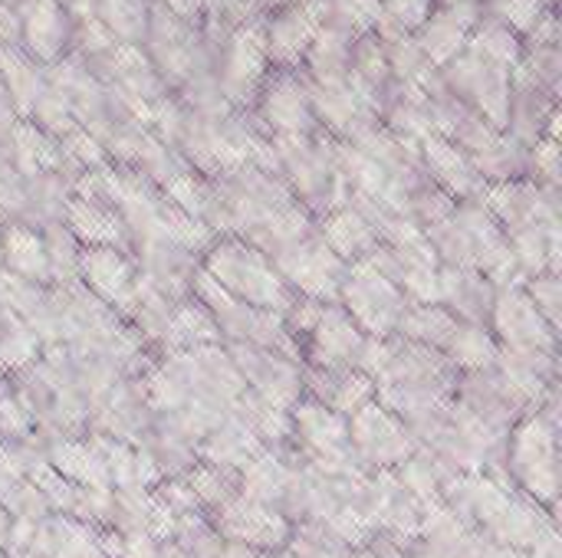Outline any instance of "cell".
<instances>
[{
	"mask_svg": "<svg viewBox=\"0 0 562 558\" xmlns=\"http://www.w3.org/2000/svg\"><path fill=\"white\" fill-rule=\"evenodd\" d=\"M310 102H313V115L319 128L346 145L359 141L366 132H372L382 122L379 105L349 76L336 82H310Z\"/></svg>",
	"mask_w": 562,
	"mask_h": 558,
	"instance_id": "cell-14",
	"label": "cell"
},
{
	"mask_svg": "<svg viewBox=\"0 0 562 558\" xmlns=\"http://www.w3.org/2000/svg\"><path fill=\"white\" fill-rule=\"evenodd\" d=\"M142 447L151 454L155 467L161 470L165 480L171 477H184L201 457H198V447H201V437L171 411H155L151 414V424L142 437Z\"/></svg>",
	"mask_w": 562,
	"mask_h": 558,
	"instance_id": "cell-26",
	"label": "cell"
},
{
	"mask_svg": "<svg viewBox=\"0 0 562 558\" xmlns=\"http://www.w3.org/2000/svg\"><path fill=\"white\" fill-rule=\"evenodd\" d=\"M481 558H527V549H517V546H504V543H487L484 556Z\"/></svg>",
	"mask_w": 562,
	"mask_h": 558,
	"instance_id": "cell-53",
	"label": "cell"
},
{
	"mask_svg": "<svg viewBox=\"0 0 562 558\" xmlns=\"http://www.w3.org/2000/svg\"><path fill=\"white\" fill-rule=\"evenodd\" d=\"M494 299H497V286L481 270H468V266H441L438 270V303L458 322L487 326Z\"/></svg>",
	"mask_w": 562,
	"mask_h": 558,
	"instance_id": "cell-27",
	"label": "cell"
},
{
	"mask_svg": "<svg viewBox=\"0 0 562 558\" xmlns=\"http://www.w3.org/2000/svg\"><path fill=\"white\" fill-rule=\"evenodd\" d=\"M422 151V168L425 174L445 191L451 194L458 204L461 201H481L487 191V181L481 178V171L474 168L471 155L464 148H458L454 141L441 138V135H428L418 145Z\"/></svg>",
	"mask_w": 562,
	"mask_h": 558,
	"instance_id": "cell-23",
	"label": "cell"
},
{
	"mask_svg": "<svg viewBox=\"0 0 562 558\" xmlns=\"http://www.w3.org/2000/svg\"><path fill=\"white\" fill-rule=\"evenodd\" d=\"M263 20H267V13L247 20L214 53L217 86H221L224 99L234 109H240V112H250L257 105L260 86H263V79L270 72L267 39H263Z\"/></svg>",
	"mask_w": 562,
	"mask_h": 558,
	"instance_id": "cell-7",
	"label": "cell"
},
{
	"mask_svg": "<svg viewBox=\"0 0 562 558\" xmlns=\"http://www.w3.org/2000/svg\"><path fill=\"white\" fill-rule=\"evenodd\" d=\"M79 283L125 319L135 303L138 270L125 247H82Z\"/></svg>",
	"mask_w": 562,
	"mask_h": 558,
	"instance_id": "cell-22",
	"label": "cell"
},
{
	"mask_svg": "<svg viewBox=\"0 0 562 558\" xmlns=\"http://www.w3.org/2000/svg\"><path fill=\"white\" fill-rule=\"evenodd\" d=\"M260 451H267L257 434L244 424V418L237 411H231L227 418H221L204 437H201V447H198V457L204 464H214V467H224V470H237L257 457Z\"/></svg>",
	"mask_w": 562,
	"mask_h": 558,
	"instance_id": "cell-34",
	"label": "cell"
},
{
	"mask_svg": "<svg viewBox=\"0 0 562 558\" xmlns=\"http://www.w3.org/2000/svg\"><path fill=\"white\" fill-rule=\"evenodd\" d=\"M527 178L537 181V184H543V187H560V141H557L553 135L540 138L537 145H530V155H527Z\"/></svg>",
	"mask_w": 562,
	"mask_h": 558,
	"instance_id": "cell-49",
	"label": "cell"
},
{
	"mask_svg": "<svg viewBox=\"0 0 562 558\" xmlns=\"http://www.w3.org/2000/svg\"><path fill=\"white\" fill-rule=\"evenodd\" d=\"M481 204L494 214L504 237L530 227H562L560 187H543L530 178L487 184Z\"/></svg>",
	"mask_w": 562,
	"mask_h": 558,
	"instance_id": "cell-11",
	"label": "cell"
},
{
	"mask_svg": "<svg viewBox=\"0 0 562 558\" xmlns=\"http://www.w3.org/2000/svg\"><path fill=\"white\" fill-rule=\"evenodd\" d=\"M323 23H326V0H303L280 10H267L263 39H267L270 69H300Z\"/></svg>",
	"mask_w": 562,
	"mask_h": 558,
	"instance_id": "cell-19",
	"label": "cell"
},
{
	"mask_svg": "<svg viewBox=\"0 0 562 558\" xmlns=\"http://www.w3.org/2000/svg\"><path fill=\"white\" fill-rule=\"evenodd\" d=\"M501 345L491 332V326H477V322H458L451 339L445 342L441 355L458 368V372H477V368H491L497 358Z\"/></svg>",
	"mask_w": 562,
	"mask_h": 558,
	"instance_id": "cell-39",
	"label": "cell"
},
{
	"mask_svg": "<svg viewBox=\"0 0 562 558\" xmlns=\"http://www.w3.org/2000/svg\"><path fill=\"white\" fill-rule=\"evenodd\" d=\"M0 250H3V270L40 283V286H53L49 280V260H46V243L43 234L23 224H10L0 230Z\"/></svg>",
	"mask_w": 562,
	"mask_h": 558,
	"instance_id": "cell-36",
	"label": "cell"
},
{
	"mask_svg": "<svg viewBox=\"0 0 562 558\" xmlns=\"http://www.w3.org/2000/svg\"><path fill=\"white\" fill-rule=\"evenodd\" d=\"M201 270L240 303L273 309L280 316L293 303V289L277 273L270 257L240 237H214V243L201 253Z\"/></svg>",
	"mask_w": 562,
	"mask_h": 558,
	"instance_id": "cell-4",
	"label": "cell"
},
{
	"mask_svg": "<svg viewBox=\"0 0 562 558\" xmlns=\"http://www.w3.org/2000/svg\"><path fill=\"white\" fill-rule=\"evenodd\" d=\"M10 523H13V520H10V513L0 506V553H3V546H7V536H10Z\"/></svg>",
	"mask_w": 562,
	"mask_h": 558,
	"instance_id": "cell-55",
	"label": "cell"
},
{
	"mask_svg": "<svg viewBox=\"0 0 562 558\" xmlns=\"http://www.w3.org/2000/svg\"><path fill=\"white\" fill-rule=\"evenodd\" d=\"M79 23V20H76ZM20 46L36 62H56L66 56V46L72 43V16L59 0H26L20 10Z\"/></svg>",
	"mask_w": 562,
	"mask_h": 558,
	"instance_id": "cell-25",
	"label": "cell"
},
{
	"mask_svg": "<svg viewBox=\"0 0 562 558\" xmlns=\"http://www.w3.org/2000/svg\"><path fill=\"white\" fill-rule=\"evenodd\" d=\"M375 260L412 303H438L441 263H438L425 230H412L392 243H382L375 250Z\"/></svg>",
	"mask_w": 562,
	"mask_h": 558,
	"instance_id": "cell-18",
	"label": "cell"
},
{
	"mask_svg": "<svg viewBox=\"0 0 562 558\" xmlns=\"http://www.w3.org/2000/svg\"><path fill=\"white\" fill-rule=\"evenodd\" d=\"M415 539L445 558H481L487 543H491L474 523H468L464 516H458L445 503L428 506Z\"/></svg>",
	"mask_w": 562,
	"mask_h": 558,
	"instance_id": "cell-29",
	"label": "cell"
},
{
	"mask_svg": "<svg viewBox=\"0 0 562 558\" xmlns=\"http://www.w3.org/2000/svg\"><path fill=\"white\" fill-rule=\"evenodd\" d=\"M191 296L198 303L207 306V312L217 322L221 332V345H257V349H273V352H286L293 358L303 362L300 342L293 339V332L286 329L283 316L273 309H260L250 303L234 299L231 293H224L204 270H198ZM306 365V362H303Z\"/></svg>",
	"mask_w": 562,
	"mask_h": 558,
	"instance_id": "cell-5",
	"label": "cell"
},
{
	"mask_svg": "<svg viewBox=\"0 0 562 558\" xmlns=\"http://www.w3.org/2000/svg\"><path fill=\"white\" fill-rule=\"evenodd\" d=\"M303 398L352 418L366 405L375 401V382L359 368H319L303 365Z\"/></svg>",
	"mask_w": 562,
	"mask_h": 558,
	"instance_id": "cell-24",
	"label": "cell"
},
{
	"mask_svg": "<svg viewBox=\"0 0 562 558\" xmlns=\"http://www.w3.org/2000/svg\"><path fill=\"white\" fill-rule=\"evenodd\" d=\"M161 558H191V556H188L181 546H175L171 539H165V543H161Z\"/></svg>",
	"mask_w": 562,
	"mask_h": 558,
	"instance_id": "cell-56",
	"label": "cell"
},
{
	"mask_svg": "<svg viewBox=\"0 0 562 558\" xmlns=\"http://www.w3.org/2000/svg\"><path fill=\"white\" fill-rule=\"evenodd\" d=\"M431 10L435 0H379V20L372 33H415Z\"/></svg>",
	"mask_w": 562,
	"mask_h": 558,
	"instance_id": "cell-47",
	"label": "cell"
},
{
	"mask_svg": "<svg viewBox=\"0 0 562 558\" xmlns=\"http://www.w3.org/2000/svg\"><path fill=\"white\" fill-rule=\"evenodd\" d=\"M408 303L412 299L379 266L375 253L369 260L349 263L346 280H342V289H339V306L356 319V326L366 335H372V339L395 335V329H398Z\"/></svg>",
	"mask_w": 562,
	"mask_h": 558,
	"instance_id": "cell-6",
	"label": "cell"
},
{
	"mask_svg": "<svg viewBox=\"0 0 562 558\" xmlns=\"http://www.w3.org/2000/svg\"><path fill=\"white\" fill-rule=\"evenodd\" d=\"M530 303L540 309V316L560 332L562 329V276L560 273H540L520 283Z\"/></svg>",
	"mask_w": 562,
	"mask_h": 558,
	"instance_id": "cell-48",
	"label": "cell"
},
{
	"mask_svg": "<svg viewBox=\"0 0 562 558\" xmlns=\"http://www.w3.org/2000/svg\"><path fill=\"white\" fill-rule=\"evenodd\" d=\"M504 470L520 493L557 513L562 490L560 385L547 391L540 408H533L510 428Z\"/></svg>",
	"mask_w": 562,
	"mask_h": 558,
	"instance_id": "cell-2",
	"label": "cell"
},
{
	"mask_svg": "<svg viewBox=\"0 0 562 558\" xmlns=\"http://www.w3.org/2000/svg\"><path fill=\"white\" fill-rule=\"evenodd\" d=\"M95 20L119 43L142 46L148 30V0H95Z\"/></svg>",
	"mask_w": 562,
	"mask_h": 558,
	"instance_id": "cell-44",
	"label": "cell"
},
{
	"mask_svg": "<svg viewBox=\"0 0 562 558\" xmlns=\"http://www.w3.org/2000/svg\"><path fill=\"white\" fill-rule=\"evenodd\" d=\"M458 319L441 306V303H408L395 335L408 339V342H418V345H428V349H445V342L451 339Z\"/></svg>",
	"mask_w": 562,
	"mask_h": 558,
	"instance_id": "cell-41",
	"label": "cell"
},
{
	"mask_svg": "<svg viewBox=\"0 0 562 558\" xmlns=\"http://www.w3.org/2000/svg\"><path fill=\"white\" fill-rule=\"evenodd\" d=\"M481 13H484L481 7H435L412 36H415L418 49L428 56V62L441 69L458 53H464L468 36H471L474 23L481 20Z\"/></svg>",
	"mask_w": 562,
	"mask_h": 558,
	"instance_id": "cell-28",
	"label": "cell"
},
{
	"mask_svg": "<svg viewBox=\"0 0 562 558\" xmlns=\"http://www.w3.org/2000/svg\"><path fill=\"white\" fill-rule=\"evenodd\" d=\"M270 263L286 280L293 296L316 299V303H339V289H342L349 263H342L323 243L316 227L306 237H300V240L286 243L283 250H277L270 257Z\"/></svg>",
	"mask_w": 562,
	"mask_h": 558,
	"instance_id": "cell-9",
	"label": "cell"
},
{
	"mask_svg": "<svg viewBox=\"0 0 562 558\" xmlns=\"http://www.w3.org/2000/svg\"><path fill=\"white\" fill-rule=\"evenodd\" d=\"M79 558H109L105 556V549L99 546V529H95V543H92V546H89V549H86Z\"/></svg>",
	"mask_w": 562,
	"mask_h": 558,
	"instance_id": "cell-57",
	"label": "cell"
},
{
	"mask_svg": "<svg viewBox=\"0 0 562 558\" xmlns=\"http://www.w3.org/2000/svg\"><path fill=\"white\" fill-rule=\"evenodd\" d=\"M293 467H296V457L290 454V447L260 451L257 457H250L240 467V497L280 510L286 487H290V477H293Z\"/></svg>",
	"mask_w": 562,
	"mask_h": 558,
	"instance_id": "cell-33",
	"label": "cell"
},
{
	"mask_svg": "<svg viewBox=\"0 0 562 558\" xmlns=\"http://www.w3.org/2000/svg\"><path fill=\"white\" fill-rule=\"evenodd\" d=\"M119 558H161V539H155V536H122Z\"/></svg>",
	"mask_w": 562,
	"mask_h": 558,
	"instance_id": "cell-51",
	"label": "cell"
},
{
	"mask_svg": "<svg viewBox=\"0 0 562 558\" xmlns=\"http://www.w3.org/2000/svg\"><path fill=\"white\" fill-rule=\"evenodd\" d=\"M441 82L448 86V92L464 102L471 112H477L481 118H487L491 125L504 128L507 125V105H510V79L514 69L487 59L484 53L464 46V53H458L451 62H445L441 69Z\"/></svg>",
	"mask_w": 562,
	"mask_h": 558,
	"instance_id": "cell-8",
	"label": "cell"
},
{
	"mask_svg": "<svg viewBox=\"0 0 562 558\" xmlns=\"http://www.w3.org/2000/svg\"><path fill=\"white\" fill-rule=\"evenodd\" d=\"M158 234H165L168 240L181 243L184 250H191V253H198V257H201V253L214 243V237H217L204 220L188 217V214L175 210L171 204H168V207H165V214H161V227H158Z\"/></svg>",
	"mask_w": 562,
	"mask_h": 558,
	"instance_id": "cell-46",
	"label": "cell"
},
{
	"mask_svg": "<svg viewBox=\"0 0 562 558\" xmlns=\"http://www.w3.org/2000/svg\"><path fill=\"white\" fill-rule=\"evenodd\" d=\"M441 266H468L481 270L497 289L524 283L510 253V243L494 220V214L481 201H461L454 210L425 230Z\"/></svg>",
	"mask_w": 562,
	"mask_h": 558,
	"instance_id": "cell-1",
	"label": "cell"
},
{
	"mask_svg": "<svg viewBox=\"0 0 562 558\" xmlns=\"http://www.w3.org/2000/svg\"><path fill=\"white\" fill-rule=\"evenodd\" d=\"M527 558H562V543H560V529L550 526L530 549H527Z\"/></svg>",
	"mask_w": 562,
	"mask_h": 558,
	"instance_id": "cell-52",
	"label": "cell"
},
{
	"mask_svg": "<svg viewBox=\"0 0 562 558\" xmlns=\"http://www.w3.org/2000/svg\"><path fill=\"white\" fill-rule=\"evenodd\" d=\"M352 33H346L336 23H323L316 39L310 43L303 56V76L310 82H336L349 72V53H352Z\"/></svg>",
	"mask_w": 562,
	"mask_h": 558,
	"instance_id": "cell-37",
	"label": "cell"
},
{
	"mask_svg": "<svg viewBox=\"0 0 562 558\" xmlns=\"http://www.w3.org/2000/svg\"><path fill=\"white\" fill-rule=\"evenodd\" d=\"M7 388V375H0V391Z\"/></svg>",
	"mask_w": 562,
	"mask_h": 558,
	"instance_id": "cell-58",
	"label": "cell"
},
{
	"mask_svg": "<svg viewBox=\"0 0 562 558\" xmlns=\"http://www.w3.org/2000/svg\"><path fill=\"white\" fill-rule=\"evenodd\" d=\"M40 234H43V243H46L53 286L76 283L79 280V263H82V243L72 237V230L66 224H53V227H46Z\"/></svg>",
	"mask_w": 562,
	"mask_h": 558,
	"instance_id": "cell-45",
	"label": "cell"
},
{
	"mask_svg": "<svg viewBox=\"0 0 562 558\" xmlns=\"http://www.w3.org/2000/svg\"><path fill=\"white\" fill-rule=\"evenodd\" d=\"M49 467L72 480L76 487L86 490H112L109 483V467L102 457V447L95 441V434H79V437H63L49 444Z\"/></svg>",
	"mask_w": 562,
	"mask_h": 558,
	"instance_id": "cell-30",
	"label": "cell"
},
{
	"mask_svg": "<svg viewBox=\"0 0 562 558\" xmlns=\"http://www.w3.org/2000/svg\"><path fill=\"white\" fill-rule=\"evenodd\" d=\"M214 526L224 539L231 543H240V546H250L257 553H277L286 546L290 539V529L293 523L273 510V506H263V503H254L247 497H234L224 510H217L214 516Z\"/></svg>",
	"mask_w": 562,
	"mask_h": 558,
	"instance_id": "cell-21",
	"label": "cell"
},
{
	"mask_svg": "<svg viewBox=\"0 0 562 558\" xmlns=\"http://www.w3.org/2000/svg\"><path fill=\"white\" fill-rule=\"evenodd\" d=\"M346 421H349L352 454L362 464V470H369V474L398 467L418 447L412 431L405 428V421L379 401L366 405L362 411H356Z\"/></svg>",
	"mask_w": 562,
	"mask_h": 558,
	"instance_id": "cell-12",
	"label": "cell"
},
{
	"mask_svg": "<svg viewBox=\"0 0 562 558\" xmlns=\"http://www.w3.org/2000/svg\"><path fill=\"white\" fill-rule=\"evenodd\" d=\"M468 46L484 53L487 59L507 66V69H517L520 56H524V39L517 30H510L504 20H497L494 13H481V20L474 23L471 36H468Z\"/></svg>",
	"mask_w": 562,
	"mask_h": 558,
	"instance_id": "cell-43",
	"label": "cell"
},
{
	"mask_svg": "<svg viewBox=\"0 0 562 558\" xmlns=\"http://www.w3.org/2000/svg\"><path fill=\"white\" fill-rule=\"evenodd\" d=\"M491 332L501 349H533V352H560V332L540 316L520 283L497 289L491 309Z\"/></svg>",
	"mask_w": 562,
	"mask_h": 558,
	"instance_id": "cell-17",
	"label": "cell"
},
{
	"mask_svg": "<svg viewBox=\"0 0 562 558\" xmlns=\"http://www.w3.org/2000/svg\"><path fill=\"white\" fill-rule=\"evenodd\" d=\"M33 431H36V424H33L30 411L20 405V398L10 388H3L0 391V441L16 444V441H26Z\"/></svg>",
	"mask_w": 562,
	"mask_h": 558,
	"instance_id": "cell-50",
	"label": "cell"
},
{
	"mask_svg": "<svg viewBox=\"0 0 562 558\" xmlns=\"http://www.w3.org/2000/svg\"><path fill=\"white\" fill-rule=\"evenodd\" d=\"M0 79L7 86V95L13 102L16 118H30L33 105L40 102V95L46 92V72L43 66L16 43V46H0Z\"/></svg>",
	"mask_w": 562,
	"mask_h": 558,
	"instance_id": "cell-35",
	"label": "cell"
},
{
	"mask_svg": "<svg viewBox=\"0 0 562 558\" xmlns=\"http://www.w3.org/2000/svg\"><path fill=\"white\" fill-rule=\"evenodd\" d=\"M316 230L323 237V243L342 260V263H359V260H369L382 240L379 234L372 230V224L346 201L342 207L329 210L326 217L316 220Z\"/></svg>",
	"mask_w": 562,
	"mask_h": 558,
	"instance_id": "cell-31",
	"label": "cell"
},
{
	"mask_svg": "<svg viewBox=\"0 0 562 558\" xmlns=\"http://www.w3.org/2000/svg\"><path fill=\"white\" fill-rule=\"evenodd\" d=\"M63 224L72 230V237L82 247H128V230L122 224V214L105 201L72 194Z\"/></svg>",
	"mask_w": 562,
	"mask_h": 558,
	"instance_id": "cell-32",
	"label": "cell"
},
{
	"mask_svg": "<svg viewBox=\"0 0 562 558\" xmlns=\"http://www.w3.org/2000/svg\"><path fill=\"white\" fill-rule=\"evenodd\" d=\"M247 391L270 408L293 411L303 401V362L257 345H227Z\"/></svg>",
	"mask_w": 562,
	"mask_h": 558,
	"instance_id": "cell-10",
	"label": "cell"
},
{
	"mask_svg": "<svg viewBox=\"0 0 562 558\" xmlns=\"http://www.w3.org/2000/svg\"><path fill=\"white\" fill-rule=\"evenodd\" d=\"M221 332L214 316L207 312L204 303H198L194 296H188L184 303H178V309L171 312V322L158 342L155 352H184V349H198V345H217Z\"/></svg>",
	"mask_w": 562,
	"mask_h": 558,
	"instance_id": "cell-38",
	"label": "cell"
},
{
	"mask_svg": "<svg viewBox=\"0 0 562 558\" xmlns=\"http://www.w3.org/2000/svg\"><path fill=\"white\" fill-rule=\"evenodd\" d=\"M270 141L286 187L316 220L346 204L349 187L339 138L319 128L313 135H270Z\"/></svg>",
	"mask_w": 562,
	"mask_h": 558,
	"instance_id": "cell-3",
	"label": "cell"
},
{
	"mask_svg": "<svg viewBox=\"0 0 562 558\" xmlns=\"http://www.w3.org/2000/svg\"><path fill=\"white\" fill-rule=\"evenodd\" d=\"M135 260V270H138V280H145L148 286L168 293L171 299H188L191 296V286H194V276L201 270V257L184 250L181 243L168 240L165 234H148V237H138L125 247Z\"/></svg>",
	"mask_w": 562,
	"mask_h": 558,
	"instance_id": "cell-16",
	"label": "cell"
},
{
	"mask_svg": "<svg viewBox=\"0 0 562 558\" xmlns=\"http://www.w3.org/2000/svg\"><path fill=\"white\" fill-rule=\"evenodd\" d=\"M435 7H487V0H435Z\"/></svg>",
	"mask_w": 562,
	"mask_h": 558,
	"instance_id": "cell-54",
	"label": "cell"
},
{
	"mask_svg": "<svg viewBox=\"0 0 562 558\" xmlns=\"http://www.w3.org/2000/svg\"><path fill=\"white\" fill-rule=\"evenodd\" d=\"M392 470H395L398 480H402L418 500H425V503H438L445 483L458 474V470H451L438 454H431L428 447H415V451H412L398 467H392Z\"/></svg>",
	"mask_w": 562,
	"mask_h": 558,
	"instance_id": "cell-40",
	"label": "cell"
},
{
	"mask_svg": "<svg viewBox=\"0 0 562 558\" xmlns=\"http://www.w3.org/2000/svg\"><path fill=\"white\" fill-rule=\"evenodd\" d=\"M254 112L270 135L319 132V122H316L313 102H310V82H306L303 69H270L260 86Z\"/></svg>",
	"mask_w": 562,
	"mask_h": 558,
	"instance_id": "cell-13",
	"label": "cell"
},
{
	"mask_svg": "<svg viewBox=\"0 0 562 558\" xmlns=\"http://www.w3.org/2000/svg\"><path fill=\"white\" fill-rule=\"evenodd\" d=\"M151 401L142 385V375L115 382L92 408H89V424L86 434H99L109 441L122 444H142L148 424H151Z\"/></svg>",
	"mask_w": 562,
	"mask_h": 558,
	"instance_id": "cell-15",
	"label": "cell"
},
{
	"mask_svg": "<svg viewBox=\"0 0 562 558\" xmlns=\"http://www.w3.org/2000/svg\"><path fill=\"white\" fill-rule=\"evenodd\" d=\"M0 270H3V250H0Z\"/></svg>",
	"mask_w": 562,
	"mask_h": 558,
	"instance_id": "cell-59",
	"label": "cell"
},
{
	"mask_svg": "<svg viewBox=\"0 0 562 558\" xmlns=\"http://www.w3.org/2000/svg\"><path fill=\"white\" fill-rule=\"evenodd\" d=\"M454 401L501 431H510L524 414L533 411V405L494 365L477 368V372H458Z\"/></svg>",
	"mask_w": 562,
	"mask_h": 558,
	"instance_id": "cell-20",
	"label": "cell"
},
{
	"mask_svg": "<svg viewBox=\"0 0 562 558\" xmlns=\"http://www.w3.org/2000/svg\"><path fill=\"white\" fill-rule=\"evenodd\" d=\"M184 483H188V490L194 493L198 506L207 516L224 510L240 493V474L237 470H224V467H214V464H204V460H198L184 474Z\"/></svg>",
	"mask_w": 562,
	"mask_h": 558,
	"instance_id": "cell-42",
	"label": "cell"
}]
</instances>
